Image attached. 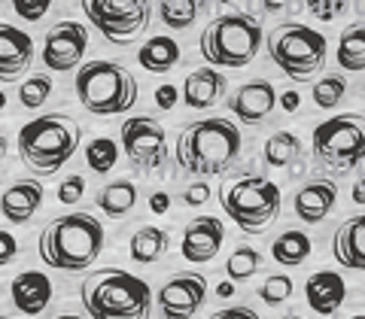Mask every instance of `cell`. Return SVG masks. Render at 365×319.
Wrapping results in <instances>:
<instances>
[{
    "instance_id": "1",
    "label": "cell",
    "mask_w": 365,
    "mask_h": 319,
    "mask_svg": "<svg viewBox=\"0 0 365 319\" xmlns=\"http://www.w3.org/2000/svg\"><path fill=\"white\" fill-rule=\"evenodd\" d=\"M241 155V131L228 119L189 122L177 137V164L192 177L225 174Z\"/></svg>"
},
{
    "instance_id": "2",
    "label": "cell",
    "mask_w": 365,
    "mask_h": 319,
    "mask_svg": "<svg viewBox=\"0 0 365 319\" xmlns=\"http://www.w3.org/2000/svg\"><path fill=\"white\" fill-rule=\"evenodd\" d=\"M104 249V225L91 213H67L40 234V258L55 271H88Z\"/></svg>"
},
{
    "instance_id": "3",
    "label": "cell",
    "mask_w": 365,
    "mask_h": 319,
    "mask_svg": "<svg viewBox=\"0 0 365 319\" xmlns=\"http://www.w3.org/2000/svg\"><path fill=\"white\" fill-rule=\"evenodd\" d=\"M79 298L91 319H150L153 289L128 271H95L79 286Z\"/></svg>"
},
{
    "instance_id": "4",
    "label": "cell",
    "mask_w": 365,
    "mask_h": 319,
    "mask_svg": "<svg viewBox=\"0 0 365 319\" xmlns=\"http://www.w3.org/2000/svg\"><path fill=\"white\" fill-rule=\"evenodd\" d=\"M83 140V128L67 113H49L21 125L19 131V155L34 174L52 177L71 162Z\"/></svg>"
},
{
    "instance_id": "5",
    "label": "cell",
    "mask_w": 365,
    "mask_h": 319,
    "mask_svg": "<svg viewBox=\"0 0 365 319\" xmlns=\"http://www.w3.org/2000/svg\"><path fill=\"white\" fill-rule=\"evenodd\" d=\"M220 204L244 234H265L280 213V186L265 174H235L222 179Z\"/></svg>"
},
{
    "instance_id": "6",
    "label": "cell",
    "mask_w": 365,
    "mask_h": 319,
    "mask_svg": "<svg viewBox=\"0 0 365 319\" xmlns=\"http://www.w3.org/2000/svg\"><path fill=\"white\" fill-rule=\"evenodd\" d=\"M137 79L116 61H88L76 73V98L95 116H122L137 104Z\"/></svg>"
},
{
    "instance_id": "7",
    "label": "cell",
    "mask_w": 365,
    "mask_h": 319,
    "mask_svg": "<svg viewBox=\"0 0 365 319\" xmlns=\"http://www.w3.org/2000/svg\"><path fill=\"white\" fill-rule=\"evenodd\" d=\"M262 46V25L250 13H225L201 31L198 49L213 67H247Z\"/></svg>"
},
{
    "instance_id": "8",
    "label": "cell",
    "mask_w": 365,
    "mask_h": 319,
    "mask_svg": "<svg viewBox=\"0 0 365 319\" xmlns=\"http://www.w3.org/2000/svg\"><path fill=\"white\" fill-rule=\"evenodd\" d=\"M268 55L289 79L307 83L311 76H317L323 70L326 55H329V43L319 31L299 25V21H287V25L271 28Z\"/></svg>"
},
{
    "instance_id": "9",
    "label": "cell",
    "mask_w": 365,
    "mask_h": 319,
    "mask_svg": "<svg viewBox=\"0 0 365 319\" xmlns=\"http://www.w3.org/2000/svg\"><path fill=\"white\" fill-rule=\"evenodd\" d=\"M317 164L329 174H350L365 162V116L362 113H341L329 122L317 125L311 137Z\"/></svg>"
},
{
    "instance_id": "10",
    "label": "cell",
    "mask_w": 365,
    "mask_h": 319,
    "mask_svg": "<svg viewBox=\"0 0 365 319\" xmlns=\"http://www.w3.org/2000/svg\"><path fill=\"white\" fill-rule=\"evenodd\" d=\"M91 28L110 43H131L150 28L153 0H79Z\"/></svg>"
},
{
    "instance_id": "11",
    "label": "cell",
    "mask_w": 365,
    "mask_h": 319,
    "mask_svg": "<svg viewBox=\"0 0 365 319\" xmlns=\"http://www.w3.org/2000/svg\"><path fill=\"white\" fill-rule=\"evenodd\" d=\"M122 150L128 155L131 167L153 174L162 170L168 162V134L162 128V122H155L153 116H131L122 122L119 128Z\"/></svg>"
},
{
    "instance_id": "12",
    "label": "cell",
    "mask_w": 365,
    "mask_h": 319,
    "mask_svg": "<svg viewBox=\"0 0 365 319\" xmlns=\"http://www.w3.org/2000/svg\"><path fill=\"white\" fill-rule=\"evenodd\" d=\"M88 49V31L79 21H58L43 37V64L55 73H67L79 67Z\"/></svg>"
},
{
    "instance_id": "13",
    "label": "cell",
    "mask_w": 365,
    "mask_h": 319,
    "mask_svg": "<svg viewBox=\"0 0 365 319\" xmlns=\"http://www.w3.org/2000/svg\"><path fill=\"white\" fill-rule=\"evenodd\" d=\"M204 301H207V277L198 271L170 277L158 289V310L165 319H195Z\"/></svg>"
},
{
    "instance_id": "14",
    "label": "cell",
    "mask_w": 365,
    "mask_h": 319,
    "mask_svg": "<svg viewBox=\"0 0 365 319\" xmlns=\"http://www.w3.org/2000/svg\"><path fill=\"white\" fill-rule=\"evenodd\" d=\"M222 241H225V225L216 216H195L182 231V246H180L182 258L192 261V265L213 261Z\"/></svg>"
},
{
    "instance_id": "15",
    "label": "cell",
    "mask_w": 365,
    "mask_h": 319,
    "mask_svg": "<svg viewBox=\"0 0 365 319\" xmlns=\"http://www.w3.org/2000/svg\"><path fill=\"white\" fill-rule=\"evenodd\" d=\"M274 107H277V91L268 79H256L235 91V98L228 100V110L235 113L244 125H259L262 119H268Z\"/></svg>"
},
{
    "instance_id": "16",
    "label": "cell",
    "mask_w": 365,
    "mask_h": 319,
    "mask_svg": "<svg viewBox=\"0 0 365 319\" xmlns=\"http://www.w3.org/2000/svg\"><path fill=\"white\" fill-rule=\"evenodd\" d=\"M9 298L13 307L25 316H40L52 301V283L40 271H21L9 283Z\"/></svg>"
},
{
    "instance_id": "17",
    "label": "cell",
    "mask_w": 365,
    "mask_h": 319,
    "mask_svg": "<svg viewBox=\"0 0 365 319\" xmlns=\"http://www.w3.org/2000/svg\"><path fill=\"white\" fill-rule=\"evenodd\" d=\"M304 298L317 316H335L347 298V283L335 271H317L304 283Z\"/></svg>"
},
{
    "instance_id": "18",
    "label": "cell",
    "mask_w": 365,
    "mask_h": 319,
    "mask_svg": "<svg viewBox=\"0 0 365 319\" xmlns=\"http://www.w3.org/2000/svg\"><path fill=\"white\" fill-rule=\"evenodd\" d=\"M34 61V40L25 31H19L13 25H0V79L13 83L19 73L28 70V64Z\"/></svg>"
},
{
    "instance_id": "19",
    "label": "cell",
    "mask_w": 365,
    "mask_h": 319,
    "mask_svg": "<svg viewBox=\"0 0 365 319\" xmlns=\"http://www.w3.org/2000/svg\"><path fill=\"white\" fill-rule=\"evenodd\" d=\"M335 201H338L335 182L332 179H314V182H307L304 189H299L292 207H295V216H299L304 225H319L335 210Z\"/></svg>"
},
{
    "instance_id": "20",
    "label": "cell",
    "mask_w": 365,
    "mask_h": 319,
    "mask_svg": "<svg viewBox=\"0 0 365 319\" xmlns=\"http://www.w3.org/2000/svg\"><path fill=\"white\" fill-rule=\"evenodd\" d=\"M335 261L347 271H365V213L341 222L332 241Z\"/></svg>"
},
{
    "instance_id": "21",
    "label": "cell",
    "mask_w": 365,
    "mask_h": 319,
    "mask_svg": "<svg viewBox=\"0 0 365 319\" xmlns=\"http://www.w3.org/2000/svg\"><path fill=\"white\" fill-rule=\"evenodd\" d=\"M43 182L37 179H21V182H13L6 192H4V219L13 222V225H25L34 219V213L43 207Z\"/></svg>"
},
{
    "instance_id": "22",
    "label": "cell",
    "mask_w": 365,
    "mask_h": 319,
    "mask_svg": "<svg viewBox=\"0 0 365 319\" xmlns=\"http://www.w3.org/2000/svg\"><path fill=\"white\" fill-rule=\"evenodd\" d=\"M225 95V76L216 73L213 67H198L182 83V104L192 110H210Z\"/></svg>"
},
{
    "instance_id": "23",
    "label": "cell",
    "mask_w": 365,
    "mask_h": 319,
    "mask_svg": "<svg viewBox=\"0 0 365 319\" xmlns=\"http://www.w3.org/2000/svg\"><path fill=\"white\" fill-rule=\"evenodd\" d=\"M131 258L137 261V265H153V261H158L165 253H168V246H170V234L165 231V228H155V225H143V228H137L134 237H131Z\"/></svg>"
},
{
    "instance_id": "24",
    "label": "cell",
    "mask_w": 365,
    "mask_h": 319,
    "mask_svg": "<svg viewBox=\"0 0 365 319\" xmlns=\"http://www.w3.org/2000/svg\"><path fill=\"white\" fill-rule=\"evenodd\" d=\"M137 61H140V67L150 73H168V70H174L177 61H180V46L170 37H153L140 46Z\"/></svg>"
},
{
    "instance_id": "25",
    "label": "cell",
    "mask_w": 365,
    "mask_h": 319,
    "mask_svg": "<svg viewBox=\"0 0 365 319\" xmlns=\"http://www.w3.org/2000/svg\"><path fill=\"white\" fill-rule=\"evenodd\" d=\"M95 204L101 207V213H107L110 219H122L125 213L134 210L137 204V186L131 179H113L110 186H104L98 192Z\"/></svg>"
},
{
    "instance_id": "26",
    "label": "cell",
    "mask_w": 365,
    "mask_h": 319,
    "mask_svg": "<svg viewBox=\"0 0 365 319\" xmlns=\"http://www.w3.org/2000/svg\"><path fill=\"white\" fill-rule=\"evenodd\" d=\"M262 158H265L268 167H277V170L295 167L299 164V158H302V140L292 131L271 134L265 140V146H262Z\"/></svg>"
},
{
    "instance_id": "27",
    "label": "cell",
    "mask_w": 365,
    "mask_h": 319,
    "mask_svg": "<svg viewBox=\"0 0 365 319\" xmlns=\"http://www.w3.org/2000/svg\"><path fill=\"white\" fill-rule=\"evenodd\" d=\"M207 0H158V19L170 31H189L204 16Z\"/></svg>"
},
{
    "instance_id": "28",
    "label": "cell",
    "mask_w": 365,
    "mask_h": 319,
    "mask_svg": "<svg viewBox=\"0 0 365 319\" xmlns=\"http://www.w3.org/2000/svg\"><path fill=\"white\" fill-rule=\"evenodd\" d=\"M311 249H314V244H311V237H307L304 231H283L277 241L271 244V256H274V261H280V265H287V268H295V265H302V261L311 256Z\"/></svg>"
},
{
    "instance_id": "29",
    "label": "cell",
    "mask_w": 365,
    "mask_h": 319,
    "mask_svg": "<svg viewBox=\"0 0 365 319\" xmlns=\"http://www.w3.org/2000/svg\"><path fill=\"white\" fill-rule=\"evenodd\" d=\"M335 58L350 73L365 70V25H353V28H347L344 33H341Z\"/></svg>"
},
{
    "instance_id": "30",
    "label": "cell",
    "mask_w": 365,
    "mask_h": 319,
    "mask_svg": "<svg viewBox=\"0 0 365 319\" xmlns=\"http://www.w3.org/2000/svg\"><path fill=\"white\" fill-rule=\"evenodd\" d=\"M119 162V146L110 140V137H95L86 146V164L95 170V174H110Z\"/></svg>"
},
{
    "instance_id": "31",
    "label": "cell",
    "mask_w": 365,
    "mask_h": 319,
    "mask_svg": "<svg viewBox=\"0 0 365 319\" xmlns=\"http://www.w3.org/2000/svg\"><path fill=\"white\" fill-rule=\"evenodd\" d=\"M259 268H262V253L253 246H237L225 261V273H228V280H235V283L250 280Z\"/></svg>"
},
{
    "instance_id": "32",
    "label": "cell",
    "mask_w": 365,
    "mask_h": 319,
    "mask_svg": "<svg viewBox=\"0 0 365 319\" xmlns=\"http://www.w3.org/2000/svg\"><path fill=\"white\" fill-rule=\"evenodd\" d=\"M344 95H347V79H344V76H338V73L323 76L319 83H314V91H311L314 104H317L319 110H332V107H338L341 100H344Z\"/></svg>"
},
{
    "instance_id": "33",
    "label": "cell",
    "mask_w": 365,
    "mask_h": 319,
    "mask_svg": "<svg viewBox=\"0 0 365 319\" xmlns=\"http://www.w3.org/2000/svg\"><path fill=\"white\" fill-rule=\"evenodd\" d=\"M49 95H52V76H46V73L31 76L28 83H21V88H19V100L25 110L43 107L46 100H49Z\"/></svg>"
},
{
    "instance_id": "34",
    "label": "cell",
    "mask_w": 365,
    "mask_h": 319,
    "mask_svg": "<svg viewBox=\"0 0 365 319\" xmlns=\"http://www.w3.org/2000/svg\"><path fill=\"white\" fill-rule=\"evenodd\" d=\"M292 277H287V273H271V277L262 283L259 286V298L265 301L268 307H277V304H283L292 295Z\"/></svg>"
},
{
    "instance_id": "35",
    "label": "cell",
    "mask_w": 365,
    "mask_h": 319,
    "mask_svg": "<svg viewBox=\"0 0 365 319\" xmlns=\"http://www.w3.org/2000/svg\"><path fill=\"white\" fill-rule=\"evenodd\" d=\"M304 6L319 21H335L347 9V0H304Z\"/></svg>"
},
{
    "instance_id": "36",
    "label": "cell",
    "mask_w": 365,
    "mask_h": 319,
    "mask_svg": "<svg viewBox=\"0 0 365 319\" xmlns=\"http://www.w3.org/2000/svg\"><path fill=\"white\" fill-rule=\"evenodd\" d=\"M16 9V16L19 19H25V21H40L46 13H49V6H52V0H9Z\"/></svg>"
},
{
    "instance_id": "37",
    "label": "cell",
    "mask_w": 365,
    "mask_h": 319,
    "mask_svg": "<svg viewBox=\"0 0 365 319\" xmlns=\"http://www.w3.org/2000/svg\"><path fill=\"white\" fill-rule=\"evenodd\" d=\"M83 195H86V179L79 174H71L67 179H61V186H58V201L61 204H76Z\"/></svg>"
},
{
    "instance_id": "38",
    "label": "cell",
    "mask_w": 365,
    "mask_h": 319,
    "mask_svg": "<svg viewBox=\"0 0 365 319\" xmlns=\"http://www.w3.org/2000/svg\"><path fill=\"white\" fill-rule=\"evenodd\" d=\"M182 201H186L189 207H201V204L210 201V186L207 182H195V186H189L182 192Z\"/></svg>"
},
{
    "instance_id": "39",
    "label": "cell",
    "mask_w": 365,
    "mask_h": 319,
    "mask_svg": "<svg viewBox=\"0 0 365 319\" xmlns=\"http://www.w3.org/2000/svg\"><path fill=\"white\" fill-rule=\"evenodd\" d=\"M16 253H19V244H16V237L9 234V231H0V265H9V261L16 258Z\"/></svg>"
},
{
    "instance_id": "40",
    "label": "cell",
    "mask_w": 365,
    "mask_h": 319,
    "mask_svg": "<svg viewBox=\"0 0 365 319\" xmlns=\"http://www.w3.org/2000/svg\"><path fill=\"white\" fill-rule=\"evenodd\" d=\"M210 319H262L256 310H250V307L237 304V307H225V310H216Z\"/></svg>"
},
{
    "instance_id": "41",
    "label": "cell",
    "mask_w": 365,
    "mask_h": 319,
    "mask_svg": "<svg viewBox=\"0 0 365 319\" xmlns=\"http://www.w3.org/2000/svg\"><path fill=\"white\" fill-rule=\"evenodd\" d=\"M155 104L162 107V110H170L177 104V88L174 85H162V88H155Z\"/></svg>"
},
{
    "instance_id": "42",
    "label": "cell",
    "mask_w": 365,
    "mask_h": 319,
    "mask_svg": "<svg viewBox=\"0 0 365 319\" xmlns=\"http://www.w3.org/2000/svg\"><path fill=\"white\" fill-rule=\"evenodd\" d=\"M150 210H153V213H158V216L168 213V210H170V198L165 195V192H155V195L150 198Z\"/></svg>"
},
{
    "instance_id": "43",
    "label": "cell",
    "mask_w": 365,
    "mask_h": 319,
    "mask_svg": "<svg viewBox=\"0 0 365 319\" xmlns=\"http://www.w3.org/2000/svg\"><path fill=\"white\" fill-rule=\"evenodd\" d=\"M280 107L287 113H295V110H299V95H295V91H287V95L280 98Z\"/></svg>"
},
{
    "instance_id": "44",
    "label": "cell",
    "mask_w": 365,
    "mask_h": 319,
    "mask_svg": "<svg viewBox=\"0 0 365 319\" xmlns=\"http://www.w3.org/2000/svg\"><path fill=\"white\" fill-rule=\"evenodd\" d=\"M353 201L356 204H365V174L353 182Z\"/></svg>"
},
{
    "instance_id": "45",
    "label": "cell",
    "mask_w": 365,
    "mask_h": 319,
    "mask_svg": "<svg viewBox=\"0 0 365 319\" xmlns=\"http://www.w3.org/2000/svg\"><path fill=\"white\" fill-rule=\"evenodd\" d=\"M262 4H265L268 13H280V9L289 6V0H262Z\"/></svg>"
},
{
    "instance_id": "46",
    "label": "cell",
    "mask_w": 365,
    "mask_h": 319,
    "mask_svg": "<svg viewBox=\"0 0 365 319\" xmlns=\"http://www.w3.org/2000/svg\"><path fill=\"white\" fill-rule=\"evenodd\" d=\"M216 295H220V298H228V295H235V280L220 283V286H216Z\"/></svg>"
},
{
    "instance_id": "47",
    "label": "cell",
    "mask_w": 365,
    "mask_h": 319,
    "mask_svg": "<svg viewBox=\"0 0 365 319\" xmlns=\"http://www.w3.org/2000/svg\"><path fill=\"white\" fill-rule=\"evenodd\" d=\"M55 319H83V316H76V313H64V316H55Z\"/></svg>"
},
{
    "instance_id": "48",
    "label": "cell",
    "mask_w": 365,
    "mask_h": 319,
    "mask_svg": "<svg viewBox=\"0 0 365 319\" xmlns=\"http://www.w3.org/2000/svg\"><path fill=\"white\" fill-rule=\"evenodd\" d=\"M283 319H302V316H295V313H289V316H283Z\"/></svg>"
},
{
    "instance_id": "49",
    "label": "cell",
    "mask_w": 365,
    "mask_h": 319,
    "mask_svg": "<svg viewBox=\"0 0 365 319\" xmlns=\"http://www.w3.org/2000/svg\"><path fill=\"white\" fill-rule=\"evenodd\" d=\"M350 319H365V313H359V316H350Z\"/></svg>"
},
{
    "instance_id": "50",
    "label": "cell",
    "mask_w": 365,
    "mask_h": 319,
    "mask_svg": "<svg viewBox=\"0 0 365 319\" xmlns=\"http://www.w3.org/2000/svg\"><path fill=\"white\" fill-rule=\"evenodd\" d=\"M220 4H228V0H220Z\"/></svg>"
},
{
    "instance_id": "51",
    "label": "cell",
    "mask_w": 365,
    "mask_h": 319,
    "mask_svg": "<svg viewBox=\"0 0 365 319\" xmlns=\"http://www.w3.org/2000/svg\"><path fill=\"white\" fill-rule=\"evenodd\" d=\"M4 319H9V316H4Z\"/></svg>"
}]
</instances>
